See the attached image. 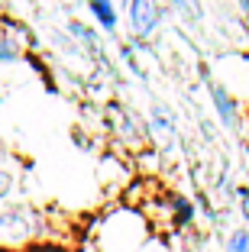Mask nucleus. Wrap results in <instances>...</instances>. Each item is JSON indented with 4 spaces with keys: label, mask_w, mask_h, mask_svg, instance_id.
Segmentation results:
<instances>
[{
    "label": "nucleus",
    "mask_w": 249,
    "mask_h": 252,
    "mask_svg": "<svg viewBox=\"0 0 249 252\" xmlns=\"http://www.w3.org/2000/svg\"><path fill=\"white\" fill-rule=\"evenodd\" d=\"M42 233V220L26 204H3L0 207V246H26Z\"/></svg>",
    "instance_id": "1"
},
{
    "label": "nucleus",
    "mask_w": 249,
    "mask_h": 252,
    "mask_svg": "<svg viewBox=\"0 0 249 252\" xmlns=\"http://www.w3.org/2000/svg\"><path fill=\"white\" fill-rule=\"evenodd\" d=\"M194 217H198V210H194L191 197L175 194V197H172V226H178V230H188L191 223H194Z\"/></svg>",
    "instance_id": "5"
},
{
    "label": "nucleus",
    "mask_w": 249,
    "mask_h": 252,
    "mask_svg": "<svg viewBox=\"0 0 249 252\" xmlns=\"http://www.w3.org/2000/svg\"><path fill=\"white\" fill-rule=\"evenodd\" d=\"M13 185H16L13 171H10L7 165H0V200H3V197H7L10 191H13Z\"/></svg>",
    "instance_id": "11"
},
{
    "label": "nucleus",
    "mask_w": 249,
    "mask_h": 252,
    "mask_svg": "<svg viewBox=\"0 0 249 252\" xmlns=\"http://www.w3.org/2000/svg\"><path fill=\"white\" fill-rule=\"evenodd\" d=\"M91 13L97 16V23L104 26V32L117 30V7H113V0H91Z\"/></svg>",
    "instance_id": "6"
},
{
    "label": "nucleus",
    "mask_w": 249,
    "mask_h": 252,
    "mask_svg": "<svg viewBox=\"0 0 249 252\" xmlns=\"http://www.w3.org/2000/svg\"><path fill=\"white\" fill-rule=\"evenodd\" d=\"M20 55H23L20 42H16L10 32H0V62H3V65H13V62H20Z\"/></svg>",
    "instance_id": "9"
},
{
    "label": "nucleus",
    "mask_w": 249,
    "mask_h": 252,
    "mask_svg": "<svg viewBox=\"0 0 249 252\" xmlns=\"http://www.w3.org/2000/svg\"><path fill=\"white\" fill-rule=\"evenodd\" d=\"M223 252H249V226H236V230H230Z\"/></svg>",
    "instance_id": "10"
},
{
    "label": "nucleus",
    "mask_w": 249,
    "mask_h": 252,
    "mask_svg": "<svg viewBox=\"0 0 249 252\" xmlns=\"http://www.w3.org/2000/svg\"><path fill=\"white\" fill-rule=\"evenodd\" d=\"M207 91H211V100H213V107H217L220 123L227 126V129H236V126H240V107H236L233 94L220 81H207Z\"/></svg>",
    "instance_id": "3"
},
{
    "label": "nucleus",
    "mask_w": 249,
    "mask_h": 252,
    "mask_svg": "<svg viewBox=\"0 0 249 252\" xmlns=\"http://www.w3.org/2000/svg\"><path fill=\"white\" fill-rule=\"evenodd\" d=\"M172 7H175V13L181 16L184 23H201V20H204L201 0H172Z\"/></svg>",
    "instance_id": "8"
},
{
    "label": "nucleus",
    "mask_w": 249,
    "mask_h": 252,
    "mask_svg": "<svg viewBox=\"0 0 249 252\" xmlns=\"http://www.w3.org/2000/svg\"><path fill=\"white\" fill-rule=\"evenodd\" d=\"M68 32H71V39L84 49L88 55H94V62H104L107 55H104V42L101 36H97L94 30H91L88 23H81V20H68Z\"/></svg>",
    "instance_id": "4"
},
{
    "label": "nucleus",
    "mask_w": 249,
    "mask_h": 252,
    "mask_svg": "<svg viewBox=\"0 0 249 252\" xmlns=\"http://www.w3.org/2000/svg\"><path fill=\"white\" fill-rule=\"evenodd\" d=\"M152 129H155L159 136H165V139H172V136L178 133L175 117L169 113V107H162V104H155V107H152Z\"/></svg>",
    "instance_id": "7"
},
{
    "label": "nucleus",
    "mask_w": 249,
    "mask_h": 252,
    "mask_svg": "<svg viewBox=\"0 0 249 252\" xmlns=\"http://www.w3.org/2000/svg\"><path fill=\"white\" fill-rule=\"evenodd\" d=\"M126 16L136 39H149L162 23V7L159 0H126Z\"/></svg>",
    "instance_id": "2"
},
{
    "label": "nucleus",
    "mask_w": 249,
    "mask_h": 252,
    "mask_svg": "<svg viewBox=\"0 0 249 252\" xmlns=\"http://www.w3.org/2000/svg\"><path fill=\"white\" fill-rule=\"evenodd\" d=\"M236 204H240L243 220L249 223V188H236Z\"/></svg>",
    "instance_id": "12"
}]
</instances>
